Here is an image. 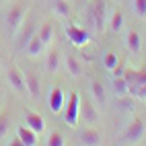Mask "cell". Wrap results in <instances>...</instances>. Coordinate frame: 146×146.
<instances>
[{"label":"cell","instance_id":"obj_6","mask_svg":"<svg viewBox=\"0 0 146 146\" xmlns=\"http://www.w3.org/2000/svg\"><path fill=\"white\" fill-rule=\"evenodd\" d=\"M91 15H93V21L97 31H103L105 29V15H107V8H105V0H93L91 4Z\"/></svg>","mask_w":146,"mask_h":146},{"label":"cell","instance_id":"obj_8","mask_svg":"<svg viewBox=\"0 0 146 146\" xmlns=\"http://www.w3.org/2000/svg\"><path fill=\"white\" fill-rule=\"evenodd\" d=\"M35 23H27L25 27L21 25L19 27V31L15 33V41H17V47L19 50H25V45L29 43V39H31V37L35 35Z\"/></svg>","mask_w":146,"mask_h":146},{"label":"cell","instance_id":"obj_17","mask_svg":"<svg viewBox=\"0 0 146 146\" xmlns=\"http://www.w3.org/2000/svg\"><path fill=\"white\" fill-rule=\"evenodd\" d=\"M37 35H39V39H41L45 45H50L52 39H54V23L47 21V23H43L41 27H37Z\"/></svg>","mask_w":146,"mask_h":146},{"label":"cell","instance_id":"obj_5","mask_svg":"<svg viewBox=\"0 0 146 146\" xmlns=\"http://www.w3.org/2000/svg\"><path fill=\"white\" fill-rule=\"evenodd\" d=\"M64 103H66V95L62 91V86H52L50 95H47V105H50V111L52 113H60L64 109Z\"/></svg>","mask_w":146,"mask_h":146},{"label":"cell","instance_id":"obj_30","mask_svg":"<svg viewBox=\"0 0 146 146\" xmlns=\"http://www.w3.org/2000/svg\"><path fill=\"white\" fill-rule=\"evenodd\" d=\"M8 144H11V146H25V144H23V140L19 138V136H15V138H13L11 142H8Z\"/></svg>","mask_w":146,"mask_h":146},{"label":"cell","instance_id":"obj_15","mask_svg":"<svg viewBox=\"0 0 146 146\" xmlns=\"http://www.w3.org/2000/svg\"><path fill=\"white\" fill-rule=\"evenodd\" d=\"M111 86H113V93L121 97V95H130V84L125 80V76H111Z\"/></svg>","mask_w":146,"mask_h":146},{"label":"cell","instance_id":"obj_11","mask_svg":"<svg viewBox=\"0 0 146 146\" xmlns=\"http://www.w3.org/2000/svg\"><path fill=\"white\" fill-rule=\"evenodd\" d=\"M25 125H29L33 132L39 134V132L45 130V119L39 113H35V111H25Z\"/></svg>","mask_w":146,"mask_h":146},{"label":"cell","instance_id":"obj_1","mask_svg":"<svg viewBox=\"0 0 146 146\" xmlns=\"http://www.w3.org/2000/svg\"><path fill=\"white\" fill-rule=\"evenodd\" d=\"M25 15H27V4H23V2H17V4H13L11 8H8V13L4 17V27H6V33L11 37H15V33L19 31V27L23 25Z\"/></svg>","mask_w":146,"mask_h":146},{"label":"cell","instance_id":"obj_18","mask_svg":"<svg viewBox=\"0 0 146 146\" xmlns=\"http://www.w3.org/2000/svg\"><path fill=\"white\" fill-rule=\"evenodd\" d=\"M58 68H60V50H50V54H47V62H45V70L54 74L58 72Z\"/></svg>","mask_w":146,"mask_h":146},{"label":"cell","instance_id":"obj_4","mask_svg":"<svg viewBox=\"0 0 146 146\" xmlns=\"http://www.w3.org/2000/svg\"><path fill=\"white\" fill-rule=\"evenodd\" d=\"M66 37H68L70 43H74L76 47H84L86 43L91 41V33L84 31V29L78 27V25H68V27H66Z\"/></svg>","mask_w":146,"mask_h":146},{"label":"cell","instance_id":"obj_24","mask_svg":"<svg viewBox=\"0 0 146 146\" xmlns=\"http://www.w3.org/2000/svg\"><path fill=\"white\" fill-rule=\"evenodd\" d=\"M80 115L89 121V123H93V121H97V111H95V107L91 105V103H86V105H82V101H80Z\"/></svg>","mask_w":146,"mask_h":146},{"label":"cell","instance_id":"obj_26","mask_svg":"<svg viewBox=\"0 0 146 146\" xmlns=\"http://www.w3.org/2000/svg\"><path fill=\"white\" fill-rule=\"evenodd\" d=\"M130 95L136 101H146V84H130Z\"/></svg>","mask_w":146,"mask_h":146},{"label":"cell","instance_id":"obj_20","mask_svg":"<svg viewBox=\"0 0 146 146\" xmlns=\"http://www.w3.org/2000/svg\"><path fill=\"white\" fill-rule=\"evenodd\" d=\"M128 84H146V72H136V70H125L123 72Z\"/></svg>","mask_w":146,"mask_h":146},{"label":"cell","instance_id":"obj_27","mask_svg":"<svg viewBox=\"0 0 146 146\" xmlns=\"http://www.w3.org/2000/svg\"><path fill=\"white\" fill-rule=\"evenodd\" d=\"M132 11L138 19H146V0H132Z\"/></svg>","mask_w":146,"mask_h":146},{"label":"cell","instance_id":"obj_2","mask_svg":"<svg viewBox=\"0 0 146 146\" xmlns=\"http://www.w3.org/2000/svg\"><path fill=\"white\" fill-rule=\"evenodd\" d=\"M62 115H64L66 125H70V128H76V125H78V119H80V95L78 93H70L68 101L64 103Z\"/></svg>","mask_w":146,"mask_h":146},{"label":"cell","instance_id":"obj_9","mask_svg":"<svg viewBox=\"0 0 146 146\" xmlns=\"http://www.w3.org/2000/svg\"><path fill=\"white\" fill-rule=\"evenodd\" d=\"M25 74V86H27V93L33 97V99H37L41 93V78H39V74L33 72V70H27L23 72Z\"/></svg>","mask_w":146,"mask_h":146},{"label":"cell","instance_id":"obj_3","mask_svg":"<svg viewBox=\"0 0 146 146\" xmlns=\"http://www.w3.org/2000/svg\"><path fill=\"white\" fill-rule=\"evenodd\" d=\"M144 132H146L144 121L142 119H132L130 125H128V130H125L123 136H121V142L123 144H138L144 138Z\"/></svg>","mask_w":146,"mask_h":146},{"label":"cell","instance_id":"obj_28","mask_svg":"<svg viewBox=\"0 0 146 146\" xmlns=\"http://www.w3.org/2000/svg\"><path fill=\"white\" fill-rule=\"evenodd\" d=\"M117 101H119V107L121 109H125V111H134V97L132 95H121V97H117Z\"/></svg>","mask_w":146,"mask_h":146},{"label":"cell","instance_id":"obj_13","mask_svg":"<svg viewBox=\"0 0 146 146\" xmlns=\"http://www.w3.org/2000/svg\"><path fill=\"white\" fill-rule=\"evenodd\" d=\"M17 136L23 140L25 146H35V144H37V132H33L29 125H19Z\"/></svg>","mask_w":146,"mask_h":146},{"label":"cell","instance_id":"obj_29","mask_svg":"<svg viewBox=\"0 0 146 146\" xmlns=\"http://www.w3.org/2000/svg\"><path fill=\"white\" fill-rule=\"evenodd\" d=\"M47 146H64V136L60 132H52L50 136H47Z\"/></svg>","mask_w":146,"mask_h":146},{"label":"cell","instance_id":"obj_23","mask_svg":"<svg viewBox=\"0 0 146 146\" xmlns=\"http://www.w3.org/2000/svg\"><path fill=\"white\" fill-rule=\"evenodd\" d=\"M119 62H121V60L117 58V54H115V52H105V54H103V66H105V70L111 72Z\"/></svg>","mask_w":146,"mask_h":146},{"label":"cell","instance_id":"obj_16","mask_svg":"<svg viewBox=\"0 0 146 146\" xmlns=\"http://www.w3.org/2000/svg\"><path fill=\"white\" fill-rule=\"evenodd\" d=\"M64 62H66V68H68V72H70V76H80L82 74V64L74 54H68Z\"/></svg>","mask_w":146,"mask_h":146},{"label":"cell","instance_id":"obj_10","mask_svg":"<svg viewBox=\"0 0 146 146\" xmlns=\"http://www.w3.org/2000/svg\"><path fill=\"white\" fill-rule=\"evenodd\" d=\"M80 144L84 146H99L103 144V136L97 128H86L80 132Z\"/></svg>","mask_w":146,"mask_h":146},{"label":"cell","instance_id":"obj_7","mask_svg":"<svg viewBox=\"0 0 146 146\" xmlns=\"http://www.w3.org/2000/svg\"><path fill=\"white\" fill-rule=\"evenodd\" d=\"M6 78H8L11 86H13L17 93H25V91H27V86H25V74L19 70L15 64H13V66H8V70H6Z\"/></svg>","mask_w":146,"mask_h":146},{"label":"cell","instance_id":"obj_12","mask_svg":"<svg viewBox=\"0 0 146 146\" xmlns=\"http://www.w3.org/2000/svg\"><path fill=\"white\" fill-rule=\"evenodd\" d=\"M45 50V43L39 39V35H37V31H35V35L29 39V43L25 45V54L29 56V58H37V56H41V52Z\"/></svg>","mask_w":146,"mask_h":146},{"label":"cell","instance_id":"obj_19","mask_svg":"<svg viewBox=\"0 0 146 146\" xmlns=\"http://www.w3.org/2000/svg\"><path fill=\"white\" fill-rule=\"evenodd\" d=\"M125 43H128V47H130L132 54H140V50H142V39H140V33H138V31H134V29H132V31L128 33V41H125Z\"/></svg>","mask_w":146,"mask_h":146},{"label":"cell","instance_id":"obj_22","mask_svg":"<svg viewBox=\"0 0 146 146\" xmlns=\"http://www.w3.org/2000/svg\"><path fill=\"white\" fill-rule=\"evenodd\" d=\"M109 27L113 33H119L121 27H123V13L119 11V8H115L113 15H111V21H109Z\"/></svg>","mask_w":146,"mask_h":146},{"label":"cell","instance_id":"obj_21","mask_svg":"<svg viewBox=\"0 0 146 146\" xmlns=\"http://www.w3.org/2000/svg\"><path fill=\"white\" fill-rule=\"evenodd\" d=\"M70 0H54V13L58 17H70Z\"/></svg>","mask_w":146,"mask_h":146},{"label":"cell","instance_id":"obj_25","mask_svg":"<svg viewBox=\"0 0 146 146\" xmlns=\"http://www.w3.org/2000/svg\"><path fill=\"white\" fill-rule=\"evenodd\" d=\"M8 130H11V115L8 111H2L0 113V140L8 136Z\"/></svg>","mask_w":146,"mask_h":146},{"label":"cell","instance_id":"obj_14","mask_svg":"<svg viewBox=\"0 0 146 146\" xmlns=\"http://www.w3.org/2000/svg\"><path fill=\"white\" fill-rule=\"evenodd\" d=\"M91 95H93V99L97 101V105L99 107H105V101H107V97H105V86L103 82L99 80H91Z\"/></svg>","mask_w":146,"mask_h":146}]
</instances>
